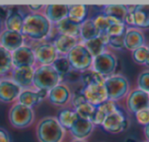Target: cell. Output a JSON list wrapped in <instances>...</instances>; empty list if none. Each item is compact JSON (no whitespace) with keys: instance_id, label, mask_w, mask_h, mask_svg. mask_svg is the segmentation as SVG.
Segmentation results:
<instances>
[{"instance_id":"cell-1","label":"cell","mask_w":149,"mask_h":142,"mask_svg":"<svg viewBox=\"0 0 149 142\" xmlns=\"http://www.w3.org/2000/svg\"><path fill=\"white\" fill-rule=\"evenodd\" d=\"M52 25L41 13H28L25 17L22 34L32 41H43L49 36Z\"/></svg>"},{"instance_id":"cell-2","label":"cell","mask_w":149,"mask_h":142,"mask_svg":"<svg viewBox=\"0 0 149 142\" xmlns=\"http://www.w3.org/2000/svg\"><path fill=\"white\" fill-rule=\"evenodd\" d=\"M65 135L56 117H45L36 126V137L39 142H61Z\"/></svg>"},{"instance_id":"cell-3","label":"cell","mask_w":149,"mask_h":142,"mask_svg":"<svg viewBox=\"0 0 149 142\" xmlns=\"http://www.w3.org/2000/svg\"><path fill=\"white\" fill-rule=\"evenodd\" d=\"M62 77L52 66H35L33 87L36 90H45L49 92L52 88L61 83Z\"/></svg>"},{"instance_id":"cell-4","label":"cell","mask_w":149,"mask_h":142,"mask_svg":"<svg viewBox=\"0 0 149 142\" xmlns=\"http://www.w3.org/2000/svg\"><path fill=\"white\" fill-rule=\"evenodd\" d=\"M104 87L106 89L107 97L114 102L126 98L130 93V82L123 75L114 74L108 77L104 81Z\"/></svg>"},{"instance_id":"cell-5","label":"cell","mask_w":149,"mask_h":142,"mask_svg":"<svg viewBox=\"0 0 149 142\" xmlns=\"http://www.w3.org/2000/svg\"><path fill=\"white\" fill-rule=\"evenodd\" d=\"M72 70L78 73H83L92 68L94 57L91 55L83 43L76 45L66 55Z\"/></svg>"},{"instance_id":"cell-6","label":"cell","mask_w":149,"mask_h":142,"mask_svg":"<svg viewBox=\"0 0 149 142\" xmlns=\"http://www.w3.org/2000/svg\"><path fill=\"white\" fill-rule=\"evenodd\" d=\"M8 120L13 128L25 129L34 123L35 111L34 108L15 102L8 111Z\"/></svg>"},{"instance_id":"cell-7","label":"cell","mask_w":149,"mask_h":142,"mask_svg":"<svg viewBox=\"0 0 149 142\" xmlns=\"http://www.w3.org/2000/svg\"><path fill=\"white\" fill-rule=\"evenodd\" d=\"M91 69L106 79L116 74L118 69V58L112 52L106 49L101 54L94 57Z\"/></svg>"},{"instance_id":"cell-8","label":"cell","mask_w":149,"mask_h":142,"mask_svg":"<svg viewBox=\"0 0 149 142\" xmlns=\"http://www.w3.org/2000/svg\"><path fill=\"white\" fill-rule=\"evenodd\" d=\"M129 124L130 122L126 113H124V111L118 108L104 120L101 127L105 132L116 135L126 131L129 128Z\"/></svg>"},{"instance_id":"cell-9","label":"cell","mask_w":149,"mask_h":142,"mask_svg":"<svg viewBox=\"0 0 149 142\" xmlns=\"http://www.w3.org/2000/svg\"><path fill=\"white\" fill-rule=\"evenodd\" d=\"M33 50L36 64L39 66H52L56 58L59 56L52 42H41L37 44Z\"/></svg>"},{"instance_id":"cell-10","label":"cell","mask_w":149,"mask_h":142,"mask_svg":"<svg viewBox=\"0 0 149 142\" xmlns=\"http://www.w3.org/2000/svg\"><path fill=\"white\" fill-rule=\"evenodd\" d=\"M126 105L127 109L135 115L137 111L149 107V94L138 88L133 89L126 97Z\"/></svg>"},{"instance_id":"cell-11","label":"cell","mask_w":149,"mask_h":142,"mask_svg":"<svg viewBox=\"0 0 149 142\" xmlns=\"http://www.w3.org/2000/svg\"><path fill=\"white\" fill-rule=\"evenodd\" d=\"M11 58H13V68H27V66H36V58L33 47L26 44L11 52Z\"/></svg>"},{"instance_id":"cell-12","label":"cell","mask_w":149,"mask_h":142,"mask_svg":"<svg viewBox=\"0 0 149 142\" xmlns=\"http://www.w3.org/2000/svg\"><path fill=\"white\" fill-rule=\"evenodd\" d=\"M72 93L70 87L65 84H58L48 92L47 100L55 106H65L72 100Z\"/></svg>"},{"instance_id":"cell-13","label":"cell","mask_w":149,"mask_h":142,"mask_svg":"<svg viewBox=\"0 0 149 142\" xmlns=\"http://www.w3.org/2000/svg\"><path fill=\"white\" fill-rule=\"evenodd\" d=\"M35 66L13 68L10 72V80L13 81L22 89H30L33 87Z\"/></svg>"},{"instance_id":"cell-14","label":"cell","mask_w":149,"mask_h":142,"mask_svg":"<svg viewBox=\"0 0 149 142\" xmlns=\"http://www.w3.org/2000/svg\"><path fill=\"white\" fill-rule=\"evenodd\" d=\"M26 38L19 32L8 31L3 29L0 33V46L9 52H13L17 48L25 45Z\"/></svg>"},{"instance_id":"cell-15","label":"cell","mask_w":149,"mask_h":142,"mask_svg":"<svg viewBox=\"0 0 149 142\" xmlns=\"http://www.w3.org/2000/svg\"><path fill=\"white\" fill-rule=\"evenodd\" d=\"M83 88L84 95L87 101L94 106H98L99 104L108 100L104 84H92L90 86L83 87Z\"/></svg>"},{"instance_id":"cell-16","label":"cell","mask_w":149,"mask_h":142,"mask_svg":"<svg viewBox=\"0 0 149 142\" xmlns=\"http://www.w3.org/2000/svg\"><path fill=\"white\" fill-rule=\"evenodd\" d=\"M23 89L17 86L10 79H1L0 80V101L4 103L13 102L17 100Z\"/></svg>"},{"instance_id":"cell-17","label":"cell","mask_w":149,"mask_h":142,"mask_svg":"<svg viewBox=\"0 0 149 142\" xmlns=\"http://www.w3.org/2000/svg\"><path fill=\"white\" fill-rule=\"evenodd\" d=\"M70 5L68 4H47L44 6L43 15L51 25H56L68 17Z\"/></svg>"},{"instance_id":"cell-18","label":"cell","mask_w":149,"mask_h":142,"mask_svg":"<svg viewBox=\"0 0 149 142\" xmlns=\"http://www.w3.org/2000/svg\"><path fill=\"white\" fill-rule=\"evenodd\" d=\"M134 19V28L139 30L149 29V4L130 5Z\"/></svg>"},{"instance_id":"cell-19","label":"cell","mask_w":149,"mask_h":142,"mask_svg":"<svg viewBox=\"0 0 149 142\" xmlns=\"http://www.w3.org/2000/svg\"><path fill=\"white\" fill-rule=\"evenodd\" d=\"M26 15H24L17 7H8L6 20L3 23L4 30L22 33Z\"/></svg>"},{"instance_id":"cell-20","label":"cell","mask_w":149,"mask_h":142,"mask_svg":"<svg viewBox=\"0 0 149 142\" xmlns=\"http://www.w3.org/2000/svg\"><path fill=\"white\" fill-rule=\"evenodd\" d=\"M144 45H146V39L143 31L136 28H128L125 35V49L132 52Z\"/></svg>"},{"instance_id":"cell-21","label":"cell","mask_w":149,"mask_h":142,"mask_svg":"<svg viewBox=\"0 0 149 142\" xmlns=\"http://www.w3.org/2000/svg\"><path fill=\"white\" fill-rule=\"evenodd\" d=\"M52 43H53L58 55L66 56L68 54V52L74 46L78 45L81 42H80L79 38L72 37V36H68V35H59L58 34Z\"/></svg>"},{"instance_id":"cell-22","label":"cell","mask_w":149,"mask_h":142,"mask_svg":"<svg viewBox=\"0 0 149 142\" xmlns=\"http://www.w3.org/2000/svg\"><path fill=\"white\" fill-rule=\"evenodd\" d=\"M94 128H95V125L92 122L79 118V120L76 122V124L72 126V128L68 132L74 139L85 140L92 134Z\"/></svg>"},{"instance_id":"cell-23","label":"cell","mask_w":149,"mask_h":142,"mask_svg":"<svg viewBox=\"0 0 149 142\" xmlns=\"http://www.w3.org/2000/svg\"><path fill=\"white\" fill-rule=\"evenodd\" d=\"M108 40H109V36L107 34H100L98 37L84 42L83 44L87 48L88 51L91 53V55L93 57H96L107 49Z\"/></svg>"},{"instance_id":"cell-24","label":"cell","mask_w":149,"mask_h":142,"mask_svg":"<svg viewBox=\"0 0 149 142\" xmlns=\"http://www.w3.org/2000/svg\"><path fill=\"white\" fill-rule=\"evenodd\" d=\"M118 108L120 107L118 106L116 102L109 100V99L106 100L105 102L99 104L98 106H96V113L93 120V124L95 126H101L102 123L104 122V120L109 115H111L112 113L118 111Z\"/></svg>"},{"instance_id":"cell-25","label":"cell","mask_w":149,"mask_h":142,"mask_svg":"<svg viewBox=\"0 0 149 142\" xmlns=\"http://www.w3.org/2000/svg\"><path fill=\"white\" fill-rule=\"evenodd\" d=\"M42 101H43V99L39 96V94L37 93V90L30 88L22 90L19 96L17 97V102L26 105L28 107H31V108H34L35 106L39 105Z\"/></svg>"},{"instance_id":"cell-26","label":"cell","mask_w":149,"mask_h":142,"mask_svg":"<svg viewBox=\"0 0 149 142\" xmlns=\"http://www.w3.org/2000/svg\"><path fill=\"white\" fill-rule=\"evenodd\" d=\"M88 6L85 4H72L70 5L68 19L72 23L81 26L86 20H88Z\"/></svg>"},{"instance_id":"cell-27","label":"cell","mask_w":149,"mask_h":142,"mask_svg":"<svg viewBox=\"0 0 149 142\" xmlns=\"http://www.w3.org/2000/svg\"><path fill=\"white\" fill-rule=\"evenodd\" d=\"M129 11V5L124 4H107L102 6L101 13L106 17H112L118 21L124 22Z\"/></svg>"},{"instance_id":"cell-28","label":"cell","mask_w":149,"mask_h":142,"mask_svg":"<svg viewBox=\"0 0 149 142\" xmlns=\"http://www.w3.org/2000/svg\"><path fill=\"white\" fill-rule=\"evenodd\" d=\"M55 29L59 35H68L72 36V37L79 38L80 39V30H81V26L78 24L72 23V21L65 17L59 22L58 24L55 25Z\"/></svg>"},{"instance_id":"cell-29","label":"cell","mask_w":149,"mask_h":142,"mask_svg":"<svg viewBox=\"0 0 149 142\" xmlns=\"http://www.w3.org/2000/svg\"><path fill=\"white\" fill-rule=\"evenodd\" d=\"M56 118L65 131H70L72 128V126L76 124V122L79 120V115L76 113V111L70 108L61 109Z\"/></svg>"},{"instance_id":"cell-30","label":"cell","mask_w":149,"mask_h":142,"mask_svg":"<svg viewBox=\"0 0 149 142\" xmlns=\"http://www.w3.org/2000/svg\"><path fill=\"white\" fill-rule=\"evenodd\" d=\"M93 20V23L95 25L96 29H97L98 33L100 34H107L108 29L110 28V26L114 23H120V21H118L116 19H112V17H106L105 15L100 11V13H96L93 17H91Z\"/></svg>"},{"instance_id":"cell-31","label":"cell","mask_w":149,"mask_h":142,"mask_svg":"<svg viewBox=\"0 0 149 142\" xmlns=\"http://www.w3.org/2000/svg\"><path fill=\"white\" fill-rule=\"evenodd\" d=\"M99 33H98L97 29H96L95 25L93 23V20L89 17L86 20L83 24L81 25V30H80V42L84 43L86 41H89L91 39L98 37Z\"/></svg>"},{"instance_id":"cell-32","label":"cell","mask_w":149,"mask_h":142,"mask_svg":"<svg viewBox=\"0 0 149 142\" xmlns=\"http://www.w3.org/2000/svg\"><path fill=\"white\" fill-rule=\"evenodd\" d=\"M13 58L11 52L0 46V77H5L13 71Z\"/></svg>"},{"instance_id":"cell-33","label":"cell","mask_w":149,"mask_h":142,"mask_svg":"<svg viewBox=\"0 0 149 142\" xmlns=\"http://www.w3.org/2000/svg\"><path fill=\"white\" fill-rule=\"evenodd\" d=\"M80 80L82 82V86L87 87L92 84H104L105 78L96 73L94 70L90 69V70L85 71L80 74Z\"/></svg>"},{"instance_id":"cell-34","label":"cell","mask_w":149,"mask_h":142,"mask_svg":"<svg viewBox=\"0 0 149 142\" xmlns=\"http://www.w3.org/2000/svg\"><path fill=\"white\" fill-rule=\"evenodd\" d=\"M74 111L78 113L79 118H81L83 120H87V121H90L93 123V120L96 113V106L92 105L91 103H89L87 101V102L78 106L77 108H74Z\"/></svg>"},{"instance_id":"cell-35","label":"cell","mask_w":149,"mask_h":142,"mask_svg":"<svg viewBox=\"0 0 149 142\" xmlns=\"http://www.w3.org/2000/svg\"><path fill=\"white\" fill-rule=\"evenodd\" d=\"M52 66H53L54 70H55L62 78L65 77L66 75H68L72 71V66H70V62H68L66 56L59 55L56 58L55 62L52 64Z\"/></svg>"},{"instance_id":"cell-36","label":"cell","mask_w":149,"mask_h":142,"mask_svg":"<svg viewBox=\"0 0 149 142\" xmlns=\"http://www.w3.org/2000/svg\"><path fill=\"white\" fill-rule=\"evenodd\" d=\"M132 58L135 64L145 66L148 58V45H144L142 47H139L132 51Z\"/></svg>"},{"instance_id":"cell-37","label":"cell","mask_w":149,"mask_h":142,"mask_svg":"<svg viewBox=\"0 0 149 142\" xmlns=\"http://www.w3.org/2000/svg\"><path fill=\"white\" fill-rule=\"evenodd\" d=\"M137 88L149 94V70L142 71L137 77Z\"/></svg>"},{"instance_id":"cell-38","label":"cell","mask_w":149,"mask_h":142,"mask_svg":"<svg viewBox=\"0 0 149 142\" xmlns=\"http://www.w3.org/2000/svg\"><path fill=\"white\" fill-rule=\"evenodd\" d=\"M125 35L120 36H109L108 47L113 50H123L125 48Z\"/></svg>"},{"instance_id":"cell-39","label":"cell","mask_w":149,"mask_h":142,"mask_svg":"<svg viewBox=\"0 0 149 142\" xmlns=\"http://www.w3.org/2000/svg\"><path fill=\"white\" fill-rule=\"evenodd\" d=\"M83 86L81 87V89L77 91L76 93H74L72 96V100H70V104L74 108H77L78 106H80L81 104L83 103L87 102V99H86L85 95H84V92H83Z\"/></svg>"},{"instance_id":"cell-40","label":"cell","mask_w":149,"mask_h":142,"mask_svg":"<svg viewBox=\"0 0 149 142\" xmlns=\"http://www.w3.org/2000/svg\"><path fill=\"white\" fill-rule=\"evenodd\" d=\"M134 115L139 125L143 126V127L149 125V107H146V108H143L141 111H137Z\"/></svg>"},{"instance_id":"cell-41","label":"cell","mask_w":149,"mask_h":142,"mask_svg":"<svg viewBox=\"0 0 149 142\" xmlns=\"http://www.w3.org/2000/svg\"><path fill=\"white\" fill-rule=\"evenodd\" d=\"M0 142H11L10 135L3 128H0Z\"/></svg>"},{"instance_id":"cell-42","label":"cell","mask_w":149,"mask_h":142,"mask_svg":"<svg viewBox=\"0 0 149 142\" xmlns=\"http://www.w3.org/2000/svg\"><path fill=\"white\" fill-rule=\"evenodd\" d=\"M7 13H8V7L6 6H0V23L3 24L6 20Z\"/></svg>"},{"instance_id":"cell-43","label":"cell","mask_w":149,"mask_h":142,"mask_svg":"<svg viewBox=\"0 0 149 142\" xmlns=\"http://www.w3.org/2000/svg\"><path fill=\"white\" fill-rule=\"evenodd\" d=\"M44 6L45 5H42V4H34V5H28V8L31 10L32 13H40V11L42 10V9H44Z\"/></svg>"},{"instance_id":"cell-44","label":"cell","mask_w":149,"mask_h":142,"mask_svg":"<svg viewBox=\"0 0 149 142\" xmlns=\"http://www.w3.org/2000/svg\"><path fill=\"white\" fill-rule=\"evenodd\" d=\"M143 132H144V136H145V138H146V141L149 142V125L145 126Z\"/></svg>"},{"instance_id":"cell-45","label":"cell","mask_w":149,"mask_h":142,"mask_svg":"<svg viewBox=\"0 0 149 142\" xmlns=\"http://www.w3.org/2000/svg\"><path fill=\"white\" fill-rule=\"evenodd\" d=\"M145 66L149 68V45H148V58H147V62H146V64H145Z\"/></svg>"},{"instance_id":"cell-46","label":"cell","mask_w":149,"mask_h":142,"mask_svg":"<svg viewBox=\"0 0 149 142\" xmlns=\"http://www.w3.org/2000/svg\"><path fill=\"white\" fill-rule=\"evenodd\" d=\"M70 142H86V140H76V139H74V140H72Z\"/></svg>"},{"instance_id":"cell-47","label":"cell","mask_w":149,"mask_h":142,"mask_svg":"<svg viewBox=\"0 0 149 142\" xmlns=\"http://www.w3.org/2000/svg\"><path fill=\"white\" fill-rule=\"evenodd\" d=\"M126 142H135V140H133L132 138H129V139H127Z\"/></svg>"},{"instance_id":"cell-48","label":"cell","mask_w":149,"mask_h":142,"mask_svg":"<svg viewBox=\"0 0 149 142\" xmlns=\"http://www.w3.org/2000/svg\"><path fill=\"white\" fill-rule=\"evenodd\" d=\"M1 25H2V24L0 23V33H1Z\"/></svg>"},{"instance_id":"cell-49","label":"cell","mask_w":149,"mask_h":142,"mask_svg":"<svg viewBox=\"0 0 149 142\" xmlns=\"http://www.w3.org/2000/svg\"><path fill=\"white\" fill-rule=\"evenodd\" d=\"M144 142H148V141H144Z\"/></svg>"}]
</instances>
